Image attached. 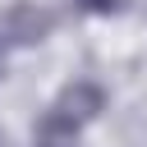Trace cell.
<instances>
[{"instance_id": "1", "label": "cell", "mask_w": 147, "mask_h": 147, "mask_svg": "<svg viewBox=\"0 0 147 147\" xmlns=\"http://www.w3.org/2000/svg\"><path fill=\"white\" fill-rule=\"evenodd\" d=\"M55 110H64L69 119L87 124V119H96V115L106 110V87H101V83H92V78H74V83L60 92Z\"/></svg>"}, {"instance_id": "5", "label": "cell", "mask_w": 147, "mask_h": 147, "mask_svg": "<svg viewBox=\"0 0 147 147\" xmlns=\"http://www.w3.org/2000/svg\"><path fill=\"white\" fill-rule=\"evenodd\" d=\"M5 55H9V37L0 32V74H5Z\"/></svg>"}, {"instance_id": "2", "label": "cell", "mask_w": 147, "mask_h": 147, "mask_svg": "<svg viewBox=\"0 0 147 147\" xmlns=\"http://www.w3.org/2000/svg\"><path fill=\"white\" fill-rule=\"evenodd\" d=\"M51 23H55V18H51V9H37V5H28V0H23V5H14V9L5 14V28H0V32H5L9 41L32 46V41H41V37L51 32Z\"/></svg>"}, {"instance_id": "4", "label": "cell", "mask_w": 147, "mask_h": 147, "mask_svg": "<svg viewBox=\"0 0 147 147\" xmlns=\"http://www.w3.org/2000/svg\"><path fill=\"white\" fill-rule=\"evenodd\" d=\"M78 5H83L87 14H115V9H119V0H78Z\"/></svg>"}, {"instance_id": "6", "label": "cell", "mask_w": 147, "mask_h": 147, "mask_svg": "<svg viewBox=\"0 0 147 147\" xmlns=\"http://www.w3.org/2000/svg\"><path fill=\"white\" fill-rule=\"evenodd\" d=\"M0 147H9V133H5V129H0Z\"/></svg>"}, {"instance_id": "3", "label": "cell", "mask_w": 147, "mask_h": 147, "mask_svg": "<svg viewBox=\"0 0 147 147\" xmlns=\"http://www.w3.org/2000/svg\"><path fill=\"white\" fill-rule=\"evenodd\" d=\"M78 129H83L78 119H69L64 110H55V106H51V110L41 115V124L32 129V142H37V147H83Z\"/></svg>"}]
</instances>
